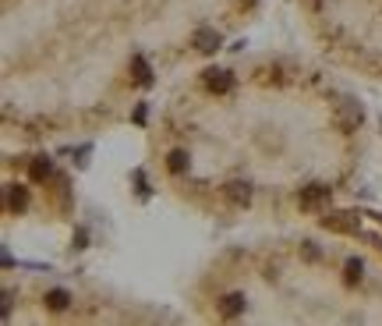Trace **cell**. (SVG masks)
Here are the masks:
<instances>
[{"mask_svg": "<svg viewBox=\"0 0 382 326\" xmlns=\"http://www.w3.org/2000/svg\"><path fill=\"white\" fill-rule=\"evenodd\" d=\"M209 86H212V89H227V86H230V78H227L223 71H209Z\"/></svg>", "mask_w": 382, "mask_h": 326, "instance_id": "1", "label": "cell"}, {"mask_svg": "<svg viewBox=\"0 0 382 326\" xmlns=\"http://www.w3.org/2000/svg\"><path fill=\"white\" fill-rule=\"evenodd\" d=\"M212 43H216L212 32H198V50H212Z\"/></svg>", "mask_w": 382, "mask_h": 326, "instance_id": "2", "label": "cell"}, {"mask_svg": "<svg viewBox=\"0 0 382 326\" xmlns=\"http://www.w3.org/2000/svg\"><path fill=\"white\" fill-rule=\"evenodd\" d=\"M50 305H57V309L68 305V295H64V291H53V295H50Z\"/></svg>", "mask_w": 382, "mask_h": 326, "instance_id": "3", "label": "cell"}]
</instances>
